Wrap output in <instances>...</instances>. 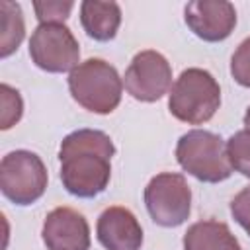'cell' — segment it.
I'll use <instances>...</instances> for the list:
<instances>
[{
    "label": "cell",
    "instance_id": "cell-1",
    "mask_svg": "<svg viewBox=\"0 0 250 250\" xmlns=\"http://www.w3.org/2000/svg\"><path fill=\"white\" fill-rule=\"evenodd\" d=\"M115 146L104 131L78 129L61 143V180L76 197L100 195L111 178V156Z\"/></svg>",
    "mask_w": 250,
    "mask_h": 250
},
{
    "label": "cell",
    "instance_id": "cell-2",
    "mask_svg": "<svg viewBox=\"0 0 250 250\" xmlns=\"http://www.w3.org/2000/svg\"><path fill=\"white\" fill-rule=\"evenodd\" d=\"M68 90L84 109L100 115L111 113L123 92V80L113 64L104 59H86L68 74Z\"/></svg>",
    "mask_w": 250,
    "mask_h": 250
},
{
    "label": "cell",
    "instance_id": "cell-3",
    "mask_svg": "<svg viewBox=\"0 0 250 250\" xmlns=\"http://www.w3.org/2000/svg\"><path fill=\"white\" fill-rule=\"evenodd\" d=\"M221 105V88L211 72L203 68H186L172 84L168 94L170 113L189 125L209 121Z\"/></svg>",
    "mask_w": 250,
    "mask_h": 250
},
{
    "label": "cell",
    "instance_id": "cell-4",
    "mask_svg": "<svg viewBox=\"0 0 250 250\" xmlns=\"http://www.w3.org/2000/svg\"><path fill=\"white\" fill-rule=\"evenodd\" d=\"M178 164L199 182L217 184L232 174L225 141L205 129H191L178 139Z\"/></svg>",
    "mask_w": 250,
    "mask_h": 250
},
{
    "label": "cell",
    "instance_id": "cell-5",
    "mask_svg": "<svg viewBox=\"0 0 250 250\" xmlns=\"http://www.w3.org/2000/svg\"><path fill=\"white\" fill-rule=\"evenodd\" d=\"M47 168L31 150H12L0 162V189L16 205L35 203L47 189Z\"/></svg>",
    "mask_w": 250,
    "mask_h": 250
},
{
    "label": "cell",
    "instance_id": "cell-6",
    "mask_svg": "<svg viewBox=\"0 0 250 250\" xmlns=\"http://www.w3.org/2000/svg\"><path fill=\"white\" fill-rule=\"evenodd\" d=\"M145 205L150 219L166 229L186 223L191 211V189L182 174L162 172L145 188Z\"/></svg>",
    "mask_w": 250,
    "mask_h": 250
},
{
    "label": "cell",
    "instance_id": "cell-7",
    "mask_svg": "<svg viewBox=\"0 0 250 250\" xmlns=\"http://www.w3.org/2000/svg\"><path fill=\"white\" fill-rule=\"evenodd\" d=\"M29 57L41 70L66 72L80 64V47L64 23H39L29 39Z\"/></svg>",
    "mask_w": 250,
    "mask_h": 250
},
{
    "label": "cell",
    "instance_id": "cell-8",
    "mask_svg": "<svg viewBox=\"0 0 250 250\" xmlns=\"http://www.w3.org/2000/svg\"><path fill=\"white\" fill-rule=\"evenodd\" d=\"M125 90L139 102H156L172 86V66L158 51L146 49L133 57L123 78Z\"/></svg>",
    "mask_w": 250,
    "mask_h": 250
},
{
    "label": "cell",
    "instance_id": "cell-9",
    "mask_svg": "<svg viewBox=\"0 0 250 250\" xmlns=\"http://www.w3.org/2000/svg\"><path fill=\"white\" fill-rule=\"evenodd\" d=\"M184 20L203 41H223L236 25V10L227 0H193L186 4Z\"/></svg>",
    "mask_w": 250,
    "mask_h": 250
},
{
    "label": "cell",
    "instance_id": "cell-10",
    "mask_svg": "<svg viewBox=\"0 0 250 250\" xmlns=\"http://www.w3.org/2000/svg\"><path fill=\"white\" fill-rule=\"evenodd\" d=\"M47 250H88L90 227L82 213L72 207H55L43 221L41 230Z\"/></svg>",
    "mask_w": 250,
    "mask_h": 250
},
{
    "label": "cell",
    "instance_id": "cell-11",
    "mask_svg": "<svg viewBox=\"0 0 250 250\" xmlns=\"http://www.w3.org/2000/svg\"><path fill=\"white\" fill-rule=\"evenodd\" d=\"M96 234L105 250H141L143 244V229L137 217L121 205H111L102 211Z\"/></svg>",
    "mask_w": 250,
    "mask_h": 250
},
{
    "label": "cell",
    "instance_id": "cell-12",
    "mask_svg": "<svg viewBox=\"0 0 250 250\" xmlns=\"http://www.w3.org/2000/svg\"><path fill=\"white\" fill-rule=\"evenodd\" d=\"M80 23L96 41H109L121 25V8L117 2L86 0L80 4Z\"/></svg>",
    "mask_w": 250,
    "mask_h": 250
},
{
    "label": "cell",
    "instance_id": "cell-13",
    "mask_svg": "<svg viewBox=\"0 0 250 250\" xmlns=\"http://www.w3.org/2000/svg\"><path fill=\"white\" fill-rule=\"evenodd\" d=\"M184 250H240V242L227 223L207 219L193 223L186 230Z\"/></svg>",
    "mask_w": 250,
    "mask_h": 250
},
{
    "label": "cell",
    "instance_id": "cell-14",
    "mask_svg": "<svg viewBox=\"0 0 250 250\" xmlns=\"http://www.w3.org/2000/svg\"><path fill=\"white\" fill-rule=\"evenodd\" d=\"M25 35V23L20 4L2 0L0 2V57H10Z\"/></svg>",
    "mask_w": 250,
    "mask_h": 250
},
{
    "label": "cell",
    "instance_id": "cell-15",
    "mask_svg": "<svg viewBox=\"0 0 250 250\" xmlns=\"http://www.w3.org/2000/svg\"><path fill=\"white\" fill-rule=\"evenodd\" d=\"M227 154L232 170L250 178V131L248 129L236 131L227 141Z\"/></svg>",
    "mask_w": 250,
    "mask_h": 250
},
{
    "label": "cell",
    "instance_id": "cell-16",
    "mask_svg": "<svg viewBox=\"0 0 250 250\" xmlns=\"http://www.w3.org/2000/svg\"><path fill=\"white\" fill-rule=\"evenodd\" d=\"M0 102H2V113H0V129L14 127L23 113V102L18 90H14L8 84H0Z\"/></svg>",
    "mask_w": 250,
    "mask_h": 250
},
{
    "label": "cell",
    "instance_id": "cell-17",
    "mask_svg": "<svg viewBox=\"0 0 250 250\" xmlns=\"http://www.w3.org/2000/svg\"><path fill=\"white\" fill-rule=\"evenodd\" d=\"M74 8V2L66 0H47V2H33L35 16L39 23H64V20L70 16V10Z\"/></svg>",
    "mask_w": 250,
    "mask_h": 250
},
{
    "label": "cell",
    "instance_id": "cell-18",
    "mask_svg": "<svg viewBox=\"0 0 250 250\" xmlns=\"http://www.w3.org/2000/svg\"><path fill=\"white\" fill-rule=\"evenodd\" d=\"M230 74L240 86L250 88V37L236 47L230 59Z\"/></svg>",
    "mask_w": 250,
    "mask_h": 250
},
{
    "label": "cell",
    "instance_id": "cell-19",
    "mask_svg": "<svg viewBox=\"0 0 250 250\" xmlns=\"http://www.w3.org/2000/svg\"><path fill=\"white\" fill-rule=\"evenodd\" d=\"M230 213L234 221L248 232L250 236V186L242 188L230 201Z\"/></svg>",
    "mask_w": 250,
    "mask_h": 250
},
{
    "label": "cell",
    "instance_id": "cell-20",
    "mask_svg": "<svg viewBox=\"0 0 250 250\" xmlns=\"http://www.w3.org/2000/svg\"><path fill=\"white\" fill-rule=\"evenodd\" d=\"M244 125H246V129L250 131V105H248V109H246V113H244Z\"/></svg>",
    "mask_w": 250,
    "mask_h": 250
}]
</instances>
